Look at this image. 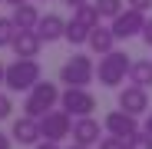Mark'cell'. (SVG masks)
Listing matches in <instances>:
<instances>
[{
	"label": "cell",
	"mask_w": 152,
	"mask_h": 149,
	"mask_svg": "<svg viewBox=\"0 0 152 149\" xmlns=\"http://www.w3.org/2000/svg\"><path fill=\"white\" fill-rule=\"evenodd\" d=\"M122 4L126 0H96V10H99V17H116V13H122Z\"/></svg>",
	"instance_id": "20"
},
{
	"label": "cell",
	"mask_w": 152,
	"mask_h": 149,
	"mask_svg": "<svg viewBox=\"0 0 152 149\" xmlns=\"http://www.w3.org/2000/svg\"><path fill=\"white\" fill-rule=\"evenodd\" d=\"M40 129H43V139L63 142L66 136H73V113H66L63 106L60 109H50L46 116H40Z\"/></svg>",
	"instance_id": "5"
},
{
	"label": "cell",
	"mask_w": 152,
	"mask_h": 149,
	"mask_svg": "<svg viewBox=\"0 0 152 149\" xmlns=\"http://www.w3.org/2000/svg\"><path fill=\"white\" fill-rule=\"evenodd\" d=\"M129 7H136V10H149L152 7V0H126Z\"/></svg>",
	"instance_id": "24"
},
{
	"label": "cell",
	"mask_w": 152,
	"mask_h": 149,
	"mask_svg": "<svg viewBox=\"0 0 152 149\" xmlns=\"http://www.w3.org/2000/svg\"><path fill=\"white\" fill-rule=\"evenodd\" d=\"M99 136H103V129H99V123L93 116H76L73 123V139L83 142V146H99Z\"/></svg>",
	"instance_id": "11"
},
{
	"label": "cell",
	"mask_w": 152,
	"mask_h": 149,
	"mask_svg": "<svg viewBox=\"0 0 152 149\" xmlns=\"http://www.w3.org/2000/svg\"><path fill=\"white\" fill-rule=\"evenodd\" d=\"M63 4H66L69 10H76V7H83V4H89V0H63Z\"/></svg>",
	"instance_id": "27"
},
{
	"label": "cell",
	"mask_w": 152,
	"mask_h": 149,
	"mask_svg": "<svg viewBox=\"0 0 152 149\" xmlns=\"http://www.w3.org/2000/svg\"><path fill=\"white\" fill-rule=\"evenodd\" d=\"M10 139H13V136H7V133H0V149H10Z\"/></svg>",
	"instance_id": "28"
},
{
	"label": "cell",
	"mask_w": 152,
	"mask_h": 149,
	"mask_svg": "<svg viewBox=\"0 0 152 149\" xmlns=\"http://www.w3.org/2000/svg\"><path fill=\"white\" fill-rule=\"evenodd\" d=\"M113 30H116V37H119V40L142 37V30H145V10H136V7H129V10L116 13V17H113Z\"/></svg>",
	"instance_id": "7"
},
{
	"label": "cell",
	"mask_w": 152,
	"mask_h": 149,
	"mask_svg": "<svg viewBox=\"0 0 152 149\" xmlns=\"http://www.w3.org/2000/svg\"><path fill=\"white\" fill-rule=\"evenodd\" d=\"M93 80H96V63L86 53H73L60 66V83H66V86H89Z\"/></svg>",
	"instance_id": "4"
},
{
	"label": "cell",
	"mask_w": 152,
	"mask_h": 149,
	"mask_svg": "<svg viewBox=\"0 0 152 149\" xmlns=\"http://www.w3.org/2000/svg\"><path fill=\"white\" fill-rule=\"evenodd\" d=\"M126 146H129V149H152V133L149 129H139V133H132L129 139H126Z\"/></svg>",
	"instance_id": "21"
},
{
	"label": "cell",
	"mask_w": 152,
	"mask_h": 149,
	"mask_svg": "<svg viewBox=\"0 0 152 149\" xmlns=\"http://www.w3.org/2000/svg\"><path fill=\"white\" fill-rule=\"evenodd\" d=\"M142 40L152 46V20H145V30H142Z\"/></svg>",
	"instance_id": "26"
},
{
	"label": "cell",
	"mask_w": 152,
	"mask_h": 149,
	"mask_svg": "<svg viewBox=\"0 0 152 149\" xmlns=\"http://www.w3.org/2000/svg\"><path fill=\"white\" fill-rule=\"evenodd\" d=\"M73 20H80L83 27H99V10H96V4H83V7H76L73 10Z\"/></svg>",
	"instance_id": "18"
},
{
	"label": "cell",
	"mask_w": 152,
	"mask_h": 149,
	"mask_svg": "<svg viewBox=\"0 0 152 149\" xmlns=\"http://www.w3.org/2000/svg\"><path fill=\"white\" fill-rule=\"evenodd\" d=\"M20 27H17V20L13 17H0V46H13Z\"/></svg>",
	"instance_id": "19"
},
{
	"label": "cell",
	"mask_w": 152,
	"mask_h": 149,
	"mask_svg": "<svg viewBox=\"0 0 152 149\" xmlns=\"http://www.w3.org/2000/svg\"><path fill=\"white\" fill-rule=\"evenodd\" d=\"M69 149H89V146H83V142H76V139H73V146H69Z\"/></svg>",
	"instance_id": "32"
},
{
	"label": "cell",
	"mask_w": 152,
	"mask_h": 149,
	"mask_svg": "<svg viewBox=\"0 0 152 149\" xmlns=\"http://www.w3.org/2000/svg\"><path fill=\"white\" fill-rule=\"evenodd\" d=\"M10 109H13L10 96H7V93H0V119H7V116H10Z\"/></svg>",
	"instance_id": "23"
},
{
	"label": "cell",
	"mask_w": 152,
	"mask_h": 149,
	"mask_svg": "<svg viewBox=\"0 0 152 149\" xmlns=\"http://www.w3.org/2000/svg\"><path fill=\"white\" fill-rule=\"evenodd\" d=\"M63 40H69L73 46H83V43H89V27H83L80 20H69L66 23V37Z\"/></svg>",
	"instance_id": "17"
},
{
	"label": "cell",
	"mask_w": 152,
	"mask_h": 149,
	"mask_svg": "<svg viewBox=\"0 0 152 149\" xmlns=\"http://www.w3.org/2000/svg\"><path fill=\"white\" fill-rule=\"evenodd\" d=\"M43 80V70L37 63V57H17L10 66H7V90L10 93H30L37 83Z\"/></svg>",
	"instance_id": "1"
},
{
	"label": "cell",
	"mask_w": 152,
	"mask_h": 149,
	"mask_svg": "<svg viewBox=\"0 0 152 149\" xmlns=\"http://www.w3.org/2000/svg\"><path fill=\"white\" fill-rule=\"evenodd\" d=\"M33 149H60V142H56V139H43V142H37Z\"/></svg>",
	"instance_id": "25"
},
{
	"label": "cell",
	"mask_w": 152,
	"mask_h": 149,
	"mask_svg": "<svg viewBox=\"0 0 152 149\" xmlns=\"http://www.w3.org/2000/svg\"><path fill=\"white\" fill-rule=\"evenodd\" d=\"M99 149H129V146H126V139L122 136H103V139H99Z\"/></svg>",
	"instance_id": "22"
},
{
	"label": "cell",
	"mask_w": 152,
	"mask_h": 149,
	"mask_svg": "<svg viewBox=\"0 0 152 149\" xmlns=\"http://www.w3.org/2000/svg\"><path fill=\"white\" fill-rule=\"evenodd\" d=\"M40 46H43V37L37 30H20L13 40V53L17 57H40Z\"/></svg>",
	"instance_id": "13"
},
{
	"label": "cell",
	"mask_w": 152,
	"mask_h": 149,
	"mask_svg": "<svg viewBox=\"0 0 152 149\" xmlns=\"http://www.w3.org/2000/svg\"><path fill=\"white\" fill-rule=\"evenodd\" d=\"M103 129H106V133H113V136H122V139H129L132 133H139V116L119 106V109H113V113L103 119Z\"/></svg>",
	"instance_id": "8"
},
{
	"label": "cell",
	"mask_w": 152,
	"mask_h": 149,
	"mask_svg": "<svg viewBox=\"0 0 152 149\" xmlns=\"http://www.w3.org/2000/svg\"><path fill=\"white\" fill-rule=\"evenodd\" d=\"M116 30L113 27H93L89 30V50H93V53H99V57H103V53H109V50H116Z\"/></svg>",
	"instance_id": "14"
},
{
	"label": "cell",
	"mask_w": 152,
	"mask_h": 149,
	"mask_svg": "<svg viewBox=\"0 0 152 149\" xmlns=\"http://www.w3.org/2000/svg\"><path fill=\"white\" fill-rule=\"evenodd\" d=\"M129 66H132V60L126 57L122 50H109V53L99 57L96 76H99L103 86H119V83H126V76H129Z\"/></svg>",
	"instance_id": "3"
},
{
	"label": "cell",
	"mask_w": 152,
	"mask_h": 149,
	"mask_svg": "<svg viewBox=\"0 0 152 149\" xmlns=\"http://www.w3.org/2000/svg\"><path fill=\"white\" fill-rule=\"evenodd\" d=\"M4 80H7V66L0 63V83H4Z\"/></svg>",
	"instance_id": "31"
},
{
	"label": "cell",
	"mask_w": 152,
	"mask_h": 149,
	"mask_svg": "<svg viewBox=\"0 0 152 149\" xmlns=\"http://www.w3.org/2000/svg\"><path fill=\"white\" fill-rule=\"evenodd\" d=\"M13 20H17V27L20 30H37V23H40V13H37V7L30 4H20V7H13Z\"/></svg>",
	"instance_id": "15"
},
{
	"label": "cell",
	"mask_w": 152,
	"mask_h": 149,
	"mask_svg": "<svg viewBox=\"0 0 152 149\" xmlns=\"http://www.w3.org/2000/svg\"><path fill=\"white\" fill-rule=\"evenodd\" d=\"M145 129L152 133V109H149V116H145Z\"/></svg>",
	"instance_id": "29"
},
{
	"label": "cell",
	"mask_w": 152,
	"mask_h": 149,
	"mask_svg": "<svg viewBox=\"0 0 152 149\" xmlns=\"http://www.w3.org/2000/svg\"><path fill=\"white\" fill-rule=\"evenodd\" d=\"M129 83H136V86H152V60H136L132 66H129Z\"/></svg>",
	"instance_id": "16"
},
{
	"label": "cell",
	"mask_w": 152,
	"mask_h": 149,
	"mask_svg": "<svg viewBox=\"0 0 152 149\" xmlns=\"http://www.w3.org/2000/svg\"><path fill=\"white\" fill-rule=\"evenodd\" d=\"M60 106L73 116H89L96 109V96L86 90V86H66L63 96H60Z\"/></svg>",
	"instance_id": "6"
},
{
	"label": "cell",
	"mask_w": 152,
	"mask_h": 149,
	"mask_svg": "<svg viewBox=\"0 0 152 149\" xmlns=\"http://www.w3.org/2000/svg\"><path fill=\"white\" fill-rule=\"evenodd\" d=\"M37 33L43 37V43L63 40V37H66V20L56 17V13H46V17H40V23H37Z\"/></svg>",
	"instance_id": "12"
},
{
	"label": "cell",
	"mask_w": 152,
	"mask_h": 149,
	"mask_svg": "<svg viewBox=\"0 0 152 149\" xmlns=\"http://www.w3.org/2000/svg\"><path fill=\"white\" fill-rule=\"evenodd\" d=\"M60 86L56 83H50V80H40L30 93H27V99H23V113H27V116H46L50 109H53L56 103H60Z\"/></svg>",
	"instance_id": "2"
},
{
	"label": "cell",
	"mask_w": 152,
	"mask_h": 149,
	"mask_svg": "<svg viewBox=\"0 0 152 149\" xmlns=\"http://www.w3.org/2000/svg\"><path fill=\"white\" fill-rule=\"evenodd\" d=\"M119 106H122V109H129V113H136V116L149 113V93H145V86L129 83L126 90H119Z\"/></svg>",
	"instance_id": "10"
},
{
	"label": "cell",
	"mask_w": 152,
	"mask_h": 149,
	"mask_svg": "<svg viewBox=\"0 0 152 149\" xmlns=\"http://www.w3.org/2000/svg\"><path fill=\"white\" fill-rule=\"evenodd\" d=\"M4 4H10V7H20V4H27V0H4Z\"/></svg>",
	"instance_id": "30"
},
{
	"label": "cell",
	"mask_w": 152,
	"mask_h": 149,
	"mask_svg": "<svg viewBox=\"0 0 152 149\" xmlns=\"http://www.w3.org/2000/svg\"><path fill=\"white\" fill-rule=\"evenodd\" d=\"M10 136H13V142H20V146H37V142H40V136H43V129H40V119L23 113L20 119H13V129H10Z\"/></svg>",
	"instance_id": "9"
}]
</instances>
